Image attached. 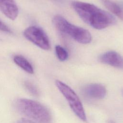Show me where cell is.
Returning <instances> with one entry per match:
<instances>
[{
    "instance_id": "obj_7",
    "label": "cell",
    "mask_w": 123,
    "mask_h": 123,
    "mask_svg": "<svg viewBox=\"0 0 123 123\" xmlns=\"http://www.w3.org/2000/svg\"><path fill=\"white\" fill-rule=\"evenodd\" d=\"M99 61L104 64L123 69V57L115 51H109L101 54Z\"/></svg>"
},
{
    "instance_id": "obj_10",
    "label": "cell",
    "mask_w": 123,
    "mask_h": 123,
    "mask_svg": "<svg viewBox=\"0 0 123 123\" xmlns=\"http://www.w3.org/2000/svg\"><path fill=\"white\" fill-rule=\"evenodd\" d=\"M100 0L110 11L123 20V10L117 4L111 0Z\"/></svg>"
},
{
    "instance_id": "obj_6",
    "label": "cell",
    "mask_w": 123,
    "mask_h": 123,
    "mask_svg": "<svg viewBox=\"0 0 123 123\" xmlns=\"http://www.w3.org/2000/svg\"><path fill=\"white\" fill-rule=\"evenodd\" d=\"M106 92L105 87L98 83L88 84L82 89V93L86 97L95 99H103L106 96Z\"/></svg>"
},
{
    "instance_id": "obj_8",
    "label": "cell",
    "mask_w": 123,
    "mask_h": 123,
    "mask_svg": "<svg viewBox=\"0 0 123 123\" xmlns=\"http://www.w3.org/2000/svg\"><path fill=\"white\" fill-rule=\"evenodd\" d=\"M0 11L12 20L16 18L19 13L18 7L14 0H0Z\"/></svg>"
},
{
    "instance_id": "obj_2",
    "label": "cell",
    "mask_w": 123,
    "mask_h": 123,
    "mask_svg": "<svg viewBox=\"0 0 123 123\" xmlns=\"http://www.w3.org/2000/svg\"><path fill=\"white\" fill-rule=\"evenodd\" d=\"M15 107L20 113L38 123H52V117L50 111L39 102L20 98L16 101Z\"/></svg>"
},
{
    "instance_id": "obj_11",
    "label": "cell",
    "mask_w": 123,
    "mask_h": 123,
    "mask_svg": "<svg viewBox=\"0 0 123 123\" xmlns=\"http://www.w3.org/2000/svg\"><path fill=\"white\" fill-rule=\"evenodd\" d=\"M55 51L58 59L61 61H64L68 58V53L66 50L60 45L55 47Z\"/></svg>"
},
{
    "instance_id": "obj_13",
    "label": "cell",
    "mask_w": 123,
    "mask_h": 123,
    "mask_svg": "<svg viewBox=\"0 0 123 123\" xmlns=\"http://www.w3.org/2000/svg\"><path fill=\"white\" fill-rule=\"evenodd\" d=\"M0 30L7 33H11L12 32L10 28L1 21H0Z\"/></svg>"
},
{
    "instance_id": "obj_16",
    "label": "cell",
    "mask_w": 123,
    "mask_h": 123,
    "mask_svg": "<svg viewBox=\"0 0 123 123\" xmlns=\"http://www.w3.org/2000/svg\"><path fill=\"white\" fill-rule=\"evenodd\" d=\"M122 93H123V90H122Z\"/></svg>"
},
{
    "instance_id": "obj_9",
    "label": "cell",
    "mask_w": 123,
    "mask_h": 123,
    "mask_svg": "<svg viewBox=\"0 0 123 123\" xmlns=\"http://www.w3.org/2000/svg\"><path fill=\"white\" fill-rule=\"evenodd\" d=\"M13 61L18 66L27 73L30 74L34 73L32 65L24 57L21 55H15L13 57Z\"/></svg>"
},
{
    "instance_id": "obj_3",
    "label": "cell",
    "mask_w": 123,
    "mask_h": 123,
    "mask_svg": "<svg viewBox=\"0 0 123 123\" xmlns=\"http://www.w3.org/2000/svg\"><path fill=\"white\" fill-rule=\"evenodd\" d=\"M52 23L57 30L69 35L80 43L87 44L91 40V35L88 31L71 24L60 15L54 16Z\"/></svg>"
},
{
    "instance_id": "obj_4",
    "label": "cell",
    "mask_w": 123,
    "mask_h": 123,
    "mask_svg": "<svg viewBox=\"0 0 123 123\" xmlns=\"http://www.w3.org/2000/svg\"><path fill=\"white\" fill-rule=\"evenodd\" d=\"M57 88L68 101L74 114L82 121L86 120V113L82 104L76 93L67 85L59 80L55 82Z\"/></svg>"
},
{
    "instance_id": "obj_12",
    "label": "cell",
    "mask_w": 123,
    "mask_h": 123,
    "mask_svg": "<svg viewBox=\"0 0 123 123\" xmlns=\"http://www.w3.org/2000/svg\"><path fill=\"white\" fill-rule=\"evenodd\" d=\"M24 85L25 88L32 95L35 96H37L39 95V91L38 89L32 83L30 82L29 81H26L24 82Z\"/></svg>"
},
{
    "instance_id": "obj_1",
    "label": "cell",
    "mask_w": 123,
    "mask_h": 123,
    "mask_svg": "<svg viewBox=\"0 0 123 123\" xmlns=\"http://www.w3.org/2000/svg\"><path fill=\"white\" fill-rule=\"evenodd\" d=\"M72 6L81 19L96 29H102L114 24V17L96 6L86 2L74 1Z\"/></svg>"
},
{
    "instance_id": "obj_15",
    "label": "cell",
    "mask_w": 123,
    "mask_h": 123,
    "mask_svg": "<svg viewBox=\"0 0 123 123\" xmlns=\"http://www.w3.org/2000/svg\"><path fill=\"white\" fill-rule=\"evenodd\" d=\"M107 123H115V122L114 121H113V120H109L108 121V122H107Z\"/></svg>"
},
{
    "instance_id": "obj_14",
    "label": "cell",
    "mask_w": 123,
    "mask_h": 123,
    "mask_svg": "<svg viewBox=\"0 0 123 123\" xmlns=\"http://www.w3.org/2000/svg\"><path fill=\"white\" fill-rule=\"evenodd\" d=\"M16 123H35L32 120L23 118L18 120Z\"/></svg>"
},
{
    "instance_id": "obj_5",
    "label": "cell",
    "mask_w": 123,
    "mask_h": 123,
    "mask_svg": "<svg viewBox=\"0 0 123 123\" xmlns=\"http://www.w3.org/2000/svg\"><path fill=\"white\" fill-rule=\"evenodd\" d=\"M25 37L40 48L48 50L50 49V43L48 36L40 28L31 26L26 28L24 32Z\"/></svg>"
}]
</instances>
